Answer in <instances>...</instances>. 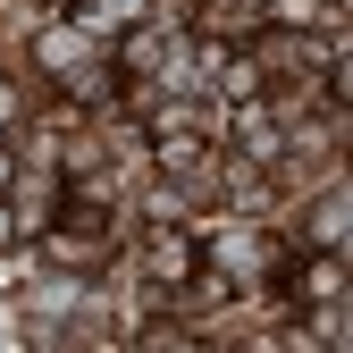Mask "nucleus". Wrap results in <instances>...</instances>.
Segmentation results:
<instances>
[{"instance_id":"nucleus-3","label":"nucleus","mask_w":353,"mask_h":353,"mask_svg":"<svg viewBox=\"0 0 353 353\" xmlns=\"http://www.w3.org/2000/svg\"><path fill=\"white\" fill-rule=\"evenodd\" d=\"M9 176H17V152H9V135H0V194H9Z\"/></svg>"},{"instance_id":"nucleus-2","label":"nucleus","mask_w":353,"mask_h":353,"mask_svg":"<svg viewBox=\"0 0 353 353\" xmlns=\"http://www.w3.org/2000/svg\"><path fill=\"white\" fill-rule=\"evenodd\" d=\"M0 202H9V228H17V244H34V236L59 219V202H68V176H59V168H17Z\"/></svg>"},{"instance_id":"nucleus-1","label":"nucleus","mask_w":353,"mask_h":353,"mask_svg":"<svg viewBox=\"0 0 353 353\" xmlns=\"http://www.w3.org/2000/svg\"><path fill=\"white\" fill-rule=\"evenodd\" d=\"M286 252H294V244L270 228V219H236V210H210V219H202V261H210L236 294H244V286H270V278L286 270Z\"/></svg>"}]
</instances>
